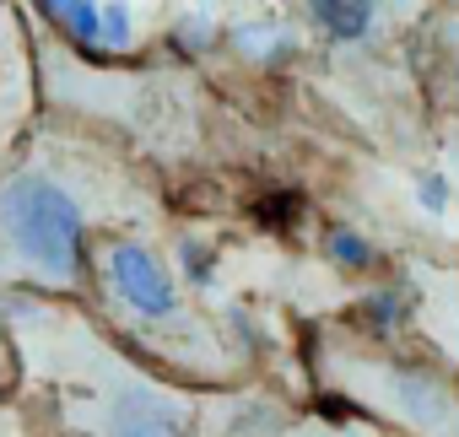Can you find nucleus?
I'll use <instances>...</instances> for the list:
<instances>
[{"label": "nucleus", "instance_id": "nucleus-7", "mask_svg": "<svg viewBox=\"0 0 459 437\" xmlns=\"http://www.w3.org/2000/svg\"><path fill=\"white\" fill-rule=\"evenodd\" d=\"M271 437H400V432L373 426V421H362V416H346V410H335V405H314V399H308V405L287 410Z\"/></svg>", "mask_w": 459, "mask_h": 437}, {"label": "nucleus", "instance_id": "nucleus-1", "mask_svg": "<svg viewBox=\"0 0 459 437\" xmlns=\"http://www.w3.org/2000/svg\"><path fill=\"white\" fill-rule=\"evenodd\" d=\"M17 346L12 410L33 437H221L238 394H205L130 356L82 303L0 292Z\"/></svg>", "mask_w": 459, "mask_h": 437}, {"label": "nucleus", "instance_id": "nucleus-8", "mask_svg": "<svg viewBox=\"0 0 459 437\" xmlns=\"http://www.w3.org/2000/svg\"><path fill=\"white\" fill-rule=\"evenodd\" d=\"M303 6L330 39H373L384 22V0H303Z\"/></svg>", "mask_w": 459, "mask_h": 437}, {"label": "nucleus", "instance_id": "nucleus-6", "mask_svg": "<svg viewBox=\"0 0 459 437\" xmlns=\"http://www.w3.org/2000/svg\"><path fill=\"white\" fill-rule=\"evenodd\" d=\"M416 76L432 119L459 135V6H437L416 28Z\"/></svg>", "mask_w": 459, "mask_h": 437}, {"label": "nucleus", "instance_id": "nucleus-9", "mask_svg": "<svg viewBox=\"0 0 459 437\" xmlns=\"http://www.w3.org/2000/svg\"><path fill=\"white\" fill-rule=\"evenodd\" d=\"M39 6H44L76 44L98 49V6H92V0H39Z\"/></svg>", "mask_w": 459, "mask_h": 437}, {"label": "nucleus", "instance_id": "nucleus-11", "mask_svg": "<svg viewBox=\"0 0 459 437\" xmlns=\"http://www.w3.org/2000/svg\"><path fill=\"white\" fill-rule=\"evenodd\" d=\"M17 399V346H12V324L0 313V405Z\"/></svg>", "mask_w": 459, "mask_h": 437}, {"label": "nucleus", "instance_id": "nucleus-3", "mask_svg": "<svg viewBox=\"0 0 459 437\" xmlns=\"http://www.w3.org/2000/svg\"><path fill=\"white\" fill-rule=\"evenodd\" d=\"M82 308L146 367L205 394L255 389V356L157 249L141 222L98 227L87 244Z\"/></svg>", "mask_w": 459, "mask_h": 437}, {"label": "nucleus", "instance_id": "nucleus-2", "mask_svg": "<svg viewBox=\"0 0 459 437\" xmlns=\"http://www.w3.org/2000/svg\"><path fill=\"white\" fill-rule=\"evenodd\" d=\"M152 194L114 151L82 141H28L0 157V292L82 303L98 227L152 216Z\"/></svg>", "mask_w": 459, "mask_h": 437}, {"label": "nucleus", "instance_id": "nucleus-4", "mask_svg": "<svg viewBox=\"0 0 459 437\" xmlns=\"http://www.w3.org/2000/svg\"><path fill=\"white\" fill-rule=\"evenodd\" d=\"M303 378L314 405L400 437H459V367L357 313H325L303 330Z\"/></svg>", "mask_w": 459, "mask_h": 437}, {"label": "nucleus", "instance_id": "nucleus-10", "mask_svg": "<svg viewBox=\"0 0 459 437\" xmlns=\"http://www.w3.org/2000/svg\"><path fill=\"white\" fill-rule=\"evenodd\" d=\"M98 44H114V49L130 44V6L125 0H108V6L98 12Z\"/></svg>", "mask_w": 459, "mask_h": 437}, {"label": "nucleus", "instance_id": "nucleus-5", "mask_svg": "<svg viewBox=\"0 0 459 437\" xmlns=\"http://www.w3.org/2000/svg\"><path fill=\"white\" fill-rule=\"evenodd\" d=\"M39 124V49L17 0H0V157H12Z\"/></svg>", "mask_w": 459, "mask_h": 437}]
</instances>
